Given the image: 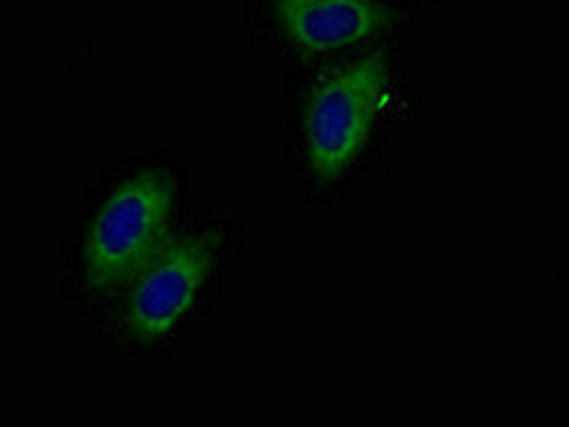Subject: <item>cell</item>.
I'll return each instance as SVG.
<instances>
[{
	"instance_id": "cell-1",
	"label": "cell",
	"mask_w": 569,
	"mask_h": 427,
	"mask_svg": "<svg viewBox=\"0 0 569 427\" xmlns=\"http://www.w3.org/2000/svg\"><path fill=\"white\" fill-rule=\"evenodd\" d=\"M177 186L162 169H142L100 202L83 242V279L91 291H114L171 242Z\"/></svg>"
},
{
	"instance_id": "cell-2",
	"label": "cell",
	"mask_w": 569,
	"mask_h": 427,
	"mask_svg": "<svg viewBox=\"0 0 569 427\" xmlns=\"http://www.w3.org/2000/svg\"><path fill=\"white\" fill-rule=\"evenodd\" d=\"M388 60L382 52L333 66L305 100V151L311 171L333 182L362 155L388 100Z\"/></svg>"
},
{
	"instance_id": "cell-3",
	"label": "cell",
	"mask_w": 569,
	"mask_h": 427,
	"mask_svg": "<svg viewBox=\"0 0 569 427\" xmlns=\"http://www.w3.org/2000/svg\"><path fill=\"white\" fill-rule=\"evenodd\" d=\"M217 262V242L206 234L171 240L129 285L126 328L140 342H157L194 308Z\"/></svg>"
},
{
	"instance_id": "cell-4",
	"label": "cell",
	"mask_w": 569,
	"mask_h": 427,
	"mask_svg": "<svg viewBox=\"0 0 569 427\" xmlns=\"http://www.w3.org/2000/svg\"><path fill=\"white\" fill-rule=\"evenodd\" d=\"M279 27L305 49L322 54L348 49L393 27L396 14L379 0H271Z\"/></svg>"
}]
</instances>
